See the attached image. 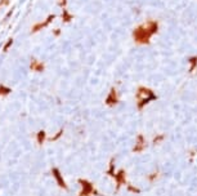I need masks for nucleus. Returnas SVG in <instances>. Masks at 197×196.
Listing matches in <instances>:
<instances>
[{"label": "nucleus", "instance_id": "obj_1", "mask_svg": "<svg viewBox=\"0 0 197 196\" xmlns=\"http://www.w3.org/2000/svg\"><path fill=\"white\" fill-rule=\"evenodd\" d=\"M151 99H153V94H152L151 90L147 89V88H139V90H138V93H137L138 107L142 109L144 104H147Z\"/></svg>", "mask_w": 197, "mask_h": 196}, {"label": "nucleus", "instance_id": "obj_2", "mask_svg": "<svg viewBox=\"0 0 197 196\" xmlns=\"http://www.w3.org/2000/svg\"><path fill=\"white\" fill-rule=\"evenodd\" d=\"M79 183L81 184V192H80L79 196H94L98 195L97 190L93 187V184L90 183L87 179H79Z\"/></svg>", "mask_w": 197, "mask_h": 196}, {"label": "nucleus", "instance_id": "obj_3", "mask_svg": "<svg viewBox=\"0 0 197 196\" xmlns=\"http://www.w3.org/2000/svg\"><path fill=\"white\" fill-rule=\"evenodd\" d=\"M116 182V190H119L123 184H126V172L124 169H120L112 176Z\"/></svg>", "mask_w": 197, "mask_h": 196}, {"label": "nucleus", "instance_id": "obj_4", "mask_svg": "<svg viewBox=\"0 0 197 196\" xmlns=\"http://www.w3.org/2000/svg\"><path fill=\"white\" fill-rule=\"evenodd\" d=\"M146 147H147L146 139H144V137L142 134H139V136L137 137V139H135V145H134V147H133V152H143V151L146 150Z\"/></svg>", "mask_w": 197, "mask_h": 196}, {"label": "nucleus", "instance_id": "obj_5", "mask_svg": "<svg viewBox=\"0 0 197 196\" xmlns=\"http://www.w3.org/2000/svg\"><path fill=\"white\" fill-rule=\"evenodd\" d=\"M53 176H54L55 181H57L58 186H59V187H62V188H65V190H67V184H66V182L63 181L62 174H61V172L57 169V168H54V169H53Z\"/></svg>", "mask_w": 197, "mask_h": 196}, {"label": "nucleus", "instance_id": "obj_6", "mask_svg": "<svg viewBox=\"0 0 197 196\" xmlns=\"http://www.w3.org/2000/svg\"><path fill=\"white\" fill-rule=\"evenodd\" d=\"M160 177H161V172H160L159 169H156V170L151 172L148 176H147V181H148L149 183H153V182H157V181H159Z\"/></svg>", "mask_w": 197, "mask_h": 196}, {"label": "nucleus", "instance_id": "obj_7", "mask_svg": "<svg viewBox=\"0 0 197 196\" xmlns=\"http://www.w3.org/2000/svg\"><path fill=\"white\" fill-rule=\"evenodd\" d=\"M117 94H116V90L112 89L111 90V93L108 94V98H107V104H110V106H113V104L117 103Z\"/></svg>", "mask_w": 197, "mask_h": 196}, {"label": "nucleus", "instance_id": "obj_8", "mask_svg": "<svg viewBox=\"0 0 197 196\" xmlns=\"http://www.w3.org/2000/svg\"><path fill=\"white\" fill-rule=\"evenodd\" d=\"M162 141H164V134H157V136L152 139V143H153L155 146H157V145H160Z\"/></svg>", "mask_w": 197, "mask_h": 196}, {"label": "nucleus", "instance_id": "obj_9", "mask_svg": "<svg viewBox=\"0 0 197 196\" xmlns=\"http://www.w3.org/2000/svg\"><path fill=\"white\" fill-rule=\"evenodd\" d=\"M127 190H129L130 192H134V194H139L140 192V188L139 187H137V186H134V184H127Z\"/></svg>", "mask_w": 197, "mask_h": 196}, {"label": "nucleus", "instance_id": "obj_10", "mask_svg": "<svg viewBox=\"0 0 197 196\" xmlns=\"http://www.w3.org/2000/svg\"><path fill=\"white\" fill-rule=\"evenodd\" d=\"M31 68L32 70H37V71H41L43 70V65L41 63H36V61H32V65H31Z\"/></svg>", "mask_w": 197, "mask_h": 196}, {"label": "nucleus", "instance_id": "obj_11", "mask_svg": "<svg viewBox=\"0 0 197 196\" xmlns=\"http://www.w3.org/2000/svg\"><path fill=\"white\" fill-rule=\"evenodd\" d=\"M44 139H45V133H44V132H40V133L37 134V141H39V143H43Z\"/></svg>", "mask_w": 197, "mask_h": 196}, {"label": "nucleus", "instance_id": "obj_12", "mask_svg": "<svg viewBox=\"0 0 197 196\" xmlns=\"http://www.w3.org/2000/svg\"><path fill=\"white\" fill-rule=\"evenodd\" d=\"M9 93V89L5 87H0V96H7Z\"/></svg>", "mask_w": 197, "mask_h": 196}, {"label": "nucleus", "instance_id": "obj_13", "mask_svg": "<svg viewBox=\"0 0 197 196\" xmlns=\"http://www.w3.org/2000/svg\"><path fill=\"white\" fill-rule=\"evenodd\" d=\"M10 44H12V39H10V40H9V43H8V45H5L4 51H7V49H8V48H9V45H10Z\"/></svg>", "mask_w": 197, "mask_h": 196}]
</instances>
